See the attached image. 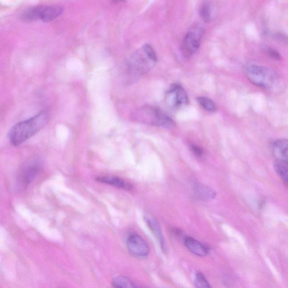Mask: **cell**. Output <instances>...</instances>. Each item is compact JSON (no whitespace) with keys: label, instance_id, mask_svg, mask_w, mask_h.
Segmentation results:
<instances>
[{"label":"cell","instance_id":"2","mask_svg":"<svg viewBox=\"0 0 288 288\" xmlns=\"http://www.w3.org/2000/svg\"><path fill=\"white\" fill-rule=\"evenodd\" d=\"M158 58L153 48L148 44L143 45L131 55L127 62L129 75L137 79L150 71L156 64Z\"/></svg>","mask_w":288,"mask_h":288},{"label":"cell","instance_id":"20","mask_svg":"<svg viewBox=\"0 0 288 288\" xmlns=\"http://www.w3.org/2000/svg\"><path fill=\"white\" fill-rule=\"evenodd\" d=\"M267 50L268 54L270 57L274 60H279L281 59L280 54L275 51V49L269 47Z\"/></svg>","mask_w":288,"mask_h":288},{"label":"cell","instance_id":"19","mask_svg":"<svg viewBox=\"0 0 288 288\" xmlns=\"http://www.w3.org/2000/svg\"><path fill=\"white\" fill-rule=\"evenodd\" d=\"M195 285L197 288H211L206 276L201 272L196 274Z\"/></svg>","mask_w":288,"mask_h":288},{"label":"cell","instance_id":"13","mask_svg":"<svg viewBox=\"0 0 288 288\" xmlns=\"http://www.w3.org/2000/svg\"><path fill=\"white\" fill-rule=\"evenodd\" d=\"M287 140L281 139L275 141L272 145V151L276 160L287 161Z\"/></svg>","mask_w":288,"mask_h":288},{"label":"cell","instance_id":"3","mask_svg":"<svg viewBox=\"0 0 288 288\" xmlns=\"http://www.w3.org/2000/svg\"><path fill=\"white\" fill-rule=\"evenodd\" d=\"M133 119L138 123L166 129L173 128L175 125L174 121L162 110L149 105L137 109L133 114Z\"/></svg>","mask_w":288,"mask_h":288},{"label":"cell","instance_id":"6","mask_svg":"<svg viewBox=\"0 0 288 288\" xmlns=\"http://www.w3.org/2000/svg\"><path fill=\"white\" fill-rule=\"evenodd\" d=\"M42 167L41 160L38 158H32L21 166L17 176V186L20 190H23L34 181L39 175Z\"/></svg>","mask_w":288,"mask_h":288},{"label":"cell","instance_id":"16","mask_svg":"<svg viewBox=\"0 0 288 288\" xmlns=\"http://www.w3.org/2000/svg\"><path fill=\"white\" fill-rule=\"evenodd\" d=\"M274 169L277 174L286 185L287 184V161L276 160L274 163Z\"/></svg>","mask_w":288,"mask_h":288},{"label":"cell","instance_id":"7","mask_svg":"<svg viewBox=\"0 0 288 288\" xmlns=\"http://www.w3.org/2000/svg\"><path fill=\"white\" fill-rule=\"evenodd\" d=\"M203 34L204 30L199 26H194L187 32L181 46L185 57L190 58L198 51Z\"/></svg>","mask_w":288,"mask_h":288},{"label":"cell","instance_id":"18","mask_svg":"<svg viewBox=\"0 0 288 288\" xmlns=\"http://www.w3.org/2000/svg\"><path fill=\"white\" fill-rule=\"evenodd\" d=\"M197 101L199 104L208 112H213L217 109L215 103L209 98L200 97L197 98Z\"/></svg>","mask_w":288,"mask_h":288},{"label":"cell","instance_id":"17","mask_svg":"<svg viewBox=\"0 0 288 288\" xmlns=\"http://www.w3.org/2000/svg\"><path fill=\"white\" fill-rule=\"evenodd\" d=\"M202 19L206 23H209L212 19V8L209 2H204L200 8Z\"/></svg>","mask_w":288,"mask_h":288},{"label":"cell","instance_id":"15","mask_svg":"<svg viewBox=\"0 0 288 288\" xmlns=\"http://www.w3.org/2000/svg\"><path fill=\"white\" fill-rule=\"evenodd\" d=\"M112 285L113 288H138L128 277L124 275L115 276Z\"/></svg>","mask_w":288,"mask_h":288},{"label":"cell","instance_id":"5","mask_svg":"<svg viewBox=\"0 0 288 288\" xmlns=\"http://www.w3.org/2000/svg\"><path fill=\"white\" fill-rule=\"evenodd\" d=\"M63 13V8L57 5H41L27 9L22 15V19L26 21H52L58 18Z\"/></svg>","mask_w":288,"mask_h":288},{"label":"cell","instance_id":"10","mask_svg":"<svg viewBox=\"0 0 288 288\" xmlns=\"http://www.w3.org/2000/svg\"><path fill=\"white\" fill-rule=\"evenodd\" d=\"M193 192L194 196L202 201H210L216 197L215 192L211 188L202 184L194 185Z\"/></svg>","mask_w":288,"mask_h":288},{"label":"cell","instance_id":"14","mask_svg":"<svg viewBox=\"0 0 288 288\" xmlns=\"http://www.w3.org/2000/svg\"><path fill=\"white\" fill-rule=\"evenodd\" d=\"M145 220L149 228H150L153 234L156 237L158 241L162 250L163 252H165L166 246L165 241L158 224L156 222V221L151 218L147 217L145 218Z\"/></svg>","mask_w":288,"mask_h":288},{"label":"cell","instance_id":"12","mask_svg":"<svg viewBox=\"0 0 288 288\" xmlns=\"http://www.w3.org/2000/svg\"><path fill=\"white\" fill-rule=\"evenodd\" d=\"M97 181L102 183L113 186L126 191L132 189V186L129 182L114 176H101L97 177Z\"/></svg>","mask_w":288,"mask_h":288},{"label":"cell","instance_id":"21","mask_svg":"<svg viewBox=\"0 0 288 288\" xmlns=\"http://www.w3.org/2000/svg\"><path fill=\"white\" fill-rule=\"evenodd\" d=\"M191 150L194 153H195L197 155V156H201L203 154V151L202 150V149L195 145L191 146Z\"/></svg>","mask_w":288,"mask_h":288},{"label":"cell","instance_id":"8","mask_svg":"<svg viewBox=\"0 0 288 288\" xmlns=\"http://www.w3.org/2000/svg\"><path fill=\"white\" fill-rule=\"evenodd\" d=\"M165 103L172 109H179L185 107L189 103L187 93L180 85H172L165 93Z\"/></svg>","mask_w":288,"mask_h":288},{"label":"cell","instance_id":"4","mask_svg":"<svg viewBox=\"0 0 288 288\" xmlns=\"http://www.w3.org/2000/svg\"><path fill=\"white\" fill-rule=\"evenodd\" d=\"M243 71L252 84L261 88L272 87L278 80L274 70L262 65L249 63L244 66Z\"/></svg>","mask_w":288,"mask_h":288},{"label":"cell","instance_id":"11","mask_svg":"<svg viewBox=\"0 0 288 288\" xmlns=\"http://www.w3.org/2000/svg\"><path fill=\"white\" fill-rule=\"evenodd\" d=\"M184 243L186 248L197 256L205 257L209 253V249L206 246L191 237H186Z\"/></svg>","mask_w":288,"mask_h":288},{"label":"cell","instance_id":"9","mask_svg":"<svg viewBox=\"0 0 288 288\" xmlns=\"http://www.w3.org/2000/svg\"><path fill=\"white\" fill-rule=\"evenodd\" d=\"M126 245L131 255L137 258L146 257L150 252L148 243L137 234L129 235L127 239Z\"/></svg>","mask_w":288,"mask_h":288},{"label":"cell","instance_id":"1","mask_svg":"<svg viewBox=\"0 0 288 288\" xmlns=\"http://www.w3.org/2000/svg\"><path fill=\"white\" fill-rule=\"evenodd\" d=\"M49 120L46 112L42 111L33 117L15 125L8 133V138L14 146H19L34 136L46 126Z\"/></svg>","mask_w":288,"mask_h":288}]
</instances>
